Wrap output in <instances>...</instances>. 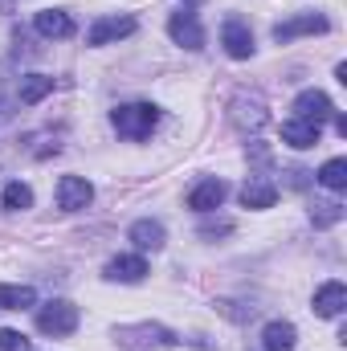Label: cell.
Instances as JSON below:
<instances>
[{
	"instance_id": "cell-19",
	"label": "cell",
	"mask_w": 347,
	"mask_h": 351,
	"mask_svg": "<svg viewBox=\"0 0 347 351\" xmlns=\"http://www.w3.org/2000/svg\"><path fill=\"white\" fill-rule=\"evenodd\" d=\"M29 306H37L33 286H4L0 282V311H29Z\"/></svg>"
},
{
	"instance_id": "cell-8",
	"label": "cell",
	"mask_w": 347,
	"mask_h": 351,
	"mask_svg": "<svg viewBox=\"0 0 347 351\" xmlns=\"http://www.w3.org/2000/svg\"><path fill=\"white\" fill-rule=\"evenodd\" d=\"M135 33V16H98L86 29V45H110Z\"/></svg>"
},
{
	"instance_id": "cell-10",
	"label": "cell",
	"mask_w": 347,
	"mask_h": 351,
	"mask_svg": "<svg viewBox=\"0 0 347 351\" xmlns=\"http://www.w3.org/2000/svg\"><path fill=\"white\" fill-rule=\"evenodd\" d=\"M168 33H172L176 45H184V49H204V29H200V21H196V12H172V21H168Z\"/></svg>"
},
{
	"instance_id": "cell-9",
	"label": "cell",
	"mask_w": 347,
	"mask_h": 351,
	"mask_svg": "<svg viewBox=\"0 0 347 351\" xmlns=\"http://www.w3.org/2000/svg\"><path fill=\"white\" fill-rule=\"evenodd\" d=\"M327 29H331L327 16H319V12H298V16L274 25V41L282 45V41H294V37H302V33H327Z\"/></svg>"
},
{
	"instance_id": "cell-25",
	"label": "cell",
	"mask_w": 347,
	"mask_h": 351,
	"mask_svg": "<svg viewBox=\"0 0 347 351\" xmlns=\"http://www.w3.org/2000/svg\"><path fill=\"white\" fill-rule=\"evenodd\" d=\"M225 233H233V221H208V225H200V237H225Z\"/></svg>"
},
{
	"instance_id": "cell-23",
	"label": "cell",
	"mask_w": 347,
	"mask_h": 351,
	"mask_svg": "<svg viewBox=\"0 0 347 351\" xmlns=\"http://www.w3.org/2000/svg\"><path fill=\"white\" fill-rule=\"evenodd\" d=\"M311 221H315L319 229H331V225L344 221V204H339V200H319V204L311 208Z\"/></svg>"
},
{
	"instance_id": "cell-13",
	"label": "cell",
	"mask_w": 347,
	"mask_h": 351,
	"mask_svg": "<svg viewBox=\"0 0 347 351\" xmlns=\"http://www.w3.org/2000/svg\"><path fill=\"white\" fill-rule=\"evenodd\" d=\"M102 274H106L110 282H127V286H131V282H143V278H147V262H143L139 254H119V258L106 262Z\"/></svg>"
},
{
	"instance_id": "cell-4",
	"label": "cell",
	"mask_w": 347,
	"mask_h": 351,
	"mask_svg": "<svg viewBox=\"0 0 347 351\" xmlns=\"http://www.w3.org/2000/svg\"><path fill=\"white\" fill-rule=\"evenodd\" d=\"M229 123L237 127V131H261L265 123H270V110H265V98L261 94H250V90H237L233 94V102H229Z\"/></svg>"
},
{
	"instance_id": "cell-11",
	"label": "cell",
	"mask_w": 347,
	"mask_h": 351,
	"mask_svg": "<svg viewBox=\"0 0 347 351\" xmlns=\"http://www.w3.org/2000/svg\"><path fill=\"white\" fill-rule=\"evenodd\" d=\"M225 196H229V184H225V180H200V184L188 192V208H196V213H213V208L225 204Z\"/></svg>"
},
{
	"instance_id": "cell-2",
	"label": "cell",
	"mask_w": 347,
	"mask_h": 351,
	"mask_svg": "<svg viewBox=\"0 0 347 351\" xmlns=\"http://www.w3.org/2000/svg\"><path fill=\"white\" fill-rule=\"evenodd\" d=\"M110 123H115V131L123 135V139H147L156 127H160V110L152 106V102H127V106H119L115 114H110Z\"/></svg>"
},
{
	"instance_id": "cell-16",
	"label": "cell",
	"mask_w": 347,
	"mask_h": 351,
	"mask_svg": "<svg viewBox=\"0 0 347 351\" xmlns=\"http://www.w3.org/2000/svg\"><path fill=\"white\" fill-rule=\"evenodd\" d=\"M278 200V184L274 180H265V176H250L246 180V188H241V204L246 208H270Z\"/></svg>"
},
{
	"instance_id": "cell-27",
	"label": "cell",
	"mask_w": 347,
	"mask_h": 351,
	"mask_svg": "<svg viewBox=\"0 0 347 351\" xmlns=\"http://www.w3.org/2000/svg\"><path fill=\"white\" fill-rule=\"evenodd\" d=\"M184 4H204V0H184Z\"/></svg>"
},
{
	"instance_id": "cell-17",
	"label": "cell",
	"mask_w": 347,
	"mask_h": 351,
	"mask_svg": "<svg viewBox=\"0 0 347 351\" xmlns=\"http://www.w3.org/2000/svg\"><path fill=\"white\" fill-rule=\"evenodd\" d=\"M294 339H298V331H294V323H286V319H274V323H265V331H261V348L265 351H294Z\"/></svg>"
},
{
	"instance_id": "cell-22",
	"label": "cell",
	"mask_w": 347,
	"mask_h": 351,
	"mask_svg": "<svg viewBox=\"0 0 347 351\" xmlns=\"http://www.w3.org/2000/svg\"><path fill=\"white\" fill-rule=\"evenodd\" d=\"M319 184L331 188V192H344L347 188V160H327V164L319 168Z\"/></svg>"
},
{
	"instance_id": "cell-15",
	"label": "cell",
	"mask_w": 347,
	"mask_h": 351,
	"mask_svg": "<svg viewBox=\"0 0 347 351\" xmlns=\"http://www.w3.org/2000/svg\"><path fill=\"white\" fill-rule=\"evenodd\" d=\"M319 135H323V127H315V123H307V119H286V123H282V143H290L294 152L315 147Z\"/></svg>"
},
{
	"instance_id": "cell-1",
	"label": "cell",
	"mask_w": 347,
	"mask_h": 351,
	"mask_svg": "<svg viewBox=\"0 0 347 351\" xmlns=\"http://www.w3.org/2000/svg\"><path fill=\"white\" fill-rule=\"evenodd\" d=\"M119 343L127 351H208L204 343H192V339H180L168 327L160 323H139V327H123L119 331Z\"/></svg>"
},
{
	"instance_id": "cell-18",
	"label": "cell",
	"mask_w": 347,
	"mask_h": 351,
	"mask_svg": "<svg viewBox=\"0 0 347 351\" xmlns=\"http://www.w3.org/2000/svg\"><path fill=\"white\" fill-rule=\"evenodd\" d=\"M127 237H131L143 254H147V250L156 254V250H164V237H168V233H164V225H160V221H152V217H147V221H135Z\"/></svg>"
},
{
	"instance_id": "cell-7",
	"label": "cell",
	"mask_w": 347,
	"mask_h": 351,
	"mask_svg": "<svg viewBox=\"0 0 347 351\" xmlns=\"http://www.w3.org/2000/svg\"><path fill=\"white\" fill-rule=\"evenodd\" d=\"M94 200V184L86 176H62L58 180V208L62 213H78Z\"/></svg>"
},
{
	"instance_id": "cell-3",
	"label": "cell",
	"mask_w": 347,
	"mask_h": 351,
	"mask_svg": "<svg viewBox=\"0 0 347 351\" xmlns=\"http://www.w3.org/2000/svg\"><path fill=\"white\" fill-rule=\"evenodd\" d=\"M37 331L41 335H74L78 331V306L66 298H49L45 306H37Z\"/></svg>"
},
{
	"instance_id": "cell-24",
	"label": "cell",
	"mask_w": 347,
	"mask_h": 351,
	"mask_svg": "<svg viewBox=\"0 0 347 351\" xmlns=\"http://www.w3.org/2000/svg\"><path fill=\"white\" fill-rule=\"evenodd\" d=\"M0 351H29V339L12 327H0Z\"/></svg>"
},
{
	"instance_id": "cell-21",
	"label": "cell",
	"mask_w": 347,
	"mask_h": 351,
	"mask_svg": "<svg viewBox=\"0 0 347 351\" xmlns=\"http://www.w3.org/2000/svg\"><path fill=\"white\" fill-rule=\"evenodd\" d=\"M0 204H4L8 213L33 208V188H29V184H21V180H12V184H4V196H0Z\"/></svg>"
},
{
	"instance_id": "cell-12",
	"label": "cell",
	"mask_w": 347,
	"mask_h": 351,
	"mask_svg": "<svg viewBox=\"0 0 347 351\" xmlns=\"http://www.w3.org/2000/svg\"><path fill=\"white\" fill-rule=\"evenodd\" d=\"M33 29H37L41 37H49V41H66V37H74V21H70V12H62V8H45V12H37V16H33Z\"/></svg>"
},
{
	"instance_id": "cell-6",
	"label": "cell",
	"mask_w": 347,
	"mask_h": 351,
	"mask_svg": "<svg viewBox=\"0 0 347 351\" xmlns=\"http://www.w3.org/2000/svg\"><path fill=\"white\" fill-rule=\"evenodd\" d=\"M221 45H225V53L229 58H237V62H246V58H254V33H250V25L246 21H237V16H229L225 25H221Z\"/></svg>"
},
{
	"instance_id": "cell-14",
	"label": "cell",
	"mask_w": 347,
	"mask_h": 351,
	"mask_svg": "<svg viewBox=\"0 0 347 351\" xmlns=\"http://www.w3.org/2000/svg\"><path fill=\"white\" fill-rule=\"evenodd\" d=\"M344 306H347V286L344 282H327V286L315 290V315H323V319H339Z\"/></svg>"
},
{
	"instance_id": "cell-26",
	"label": "cell",
	"mask_w": 347,
	"mask_h": 351,
	"mask_svg": "<svg viewBox=\"0 0 347 351\" xmlns=\"http://www.w3.org/2000/svg\"><path fill=\"white\" fill-rule=\"evenodd\" d=\"M335 131L347 139V114H339V110H335Z\"/></svg>"
},
{
	"instance_id": "cell-20",
	"label": "cell",
	"mask_w": 347,
	"mask_h": 351,
	"mask_svg": "<svg viewBox=\"0 0 347 351\" xmlns=\"http://www.w3.org/2000/svg\"><path fill=\"white\" fill-rule=\"evenodd\" d=\"M49 90H53V78L49 74H29V78H21V102L25 106H37Z\"/></svg>"
},
{
	"instance_id": "cell-5",
	"label": "cell",
	"mask_w": 347,
	"mask_h": 351,
	"mask_svg": "<svg viewBox=\"0 0 347 351\" xmlns=\"http://www.w3.org/2000/svg\"><path fill=\"white\" fill-rule=\"evenodd\" d=\"M294 119H307V123L323 127V123L335 119V102H331L323 90H302V94L294 98Z\"/></svg>"
}]
</instances>
